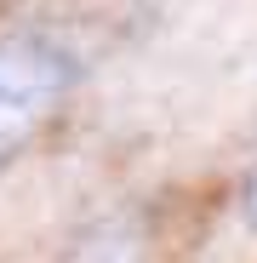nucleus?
Wrapping results in <instances>:
<instances>
[{
	"instance_id": "nucleus-1",
	"label": "nucleus",
	"mask_w": 257,
	"mask_h": 263,
	"mask_svg": "<svg viewBox=\"0 0 257 263\" xmlns=\"http://www.w3.org/2000/svg\"><path fill=\"white\" fill-rule=\"evenodd\" d=\"M74 86V58L52 40H0V172L17 160L63 92Z\"/></svg>"
},
{
	"instance_id": "nucleus-2",
	"label": "nucleus",
	"mask_w": 257,
	"mask_h": 263,
	"mask_svg": "<svg viewBox=\"0 0 257 263\" xmlns=\"http://www.w3.org/2000/svg\"><path fill=\"white\" fill-rule=\"evenodd\" d=\"M63 263H137V229H132V217H109V223L86 229Z\"/></svg>"
},
{
	"instance_id": "nucleus-3",
	"label": "nucleus",
	"mask_w": 257,
	"mask_h": 263,
	"mask_svg": "<svg viewBox=\"0 0 257 263\" xmlns=\"http://www.w3.org/2000/svg\"><path fill=\"white\" fill-rule=\"evenodd\" d=\"M251 200H257V189H251Z\"/></svg>"
}]
</instances>
